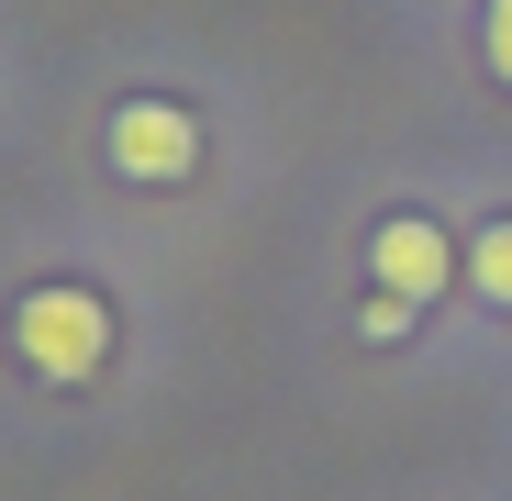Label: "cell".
I'll return each mask as SVG.
<instances>
[{
  "mask_svg": "<svg viewBox=\"0 0 512 501\" xmlns=\"http://www.w3.org/2000/svg\"><path fill=\"white\" fill-rule=\"evenodd\" d=\"M468 290L512 312V223H479V234H468Z\"/></svg>",
  "mask_w": 512,
  "mask_h": 501,
  "instance_id": "4",
  "label": "cell"
},
{
  "mask_svg": "<svg viewBox=\"0 0 512 501\" xmlns=\"http://www.w3.org/2000/svg\"><path fill=\"white\" fill-rule=\"evenodd\" d=\"M401 323H412V312H401V301H390V290H379V301H368V312H357V334H368V346H390V334H401Z\"/></svg>",
  "mask_w": 512,
  "mask_h": 501,
  "instance_id": "6",
  "label": "cell"
},
{
  "mask_svg": "<svg viewBox=\"0 0 512 501\" xmlns=\"http://www.w3.org/2000/svg\"><path fill=\"white\" fill-rule=\"evenodd\" d=\"M101 145H112V179H134V190H179L190 167H201V112H179V101H123Z\"/></svg>",
  "mask_w": 512,
  "mask_h": 501,
  "instance_id": "3",
  "label": "cell"
},
{
  "mask_svg": "<svg viewBox=\"0 0 512 501\" xmlns=\"http://www.w3.org/2000/svg\"><path fill=\"white\" fill-rule=\"evenodd\" d=\"M368 268H379V290H390L401 312H423V301H446V290L468 279V245H457L435 212H390V223L368 234Z\"/></svg>",
  "mask_w": 512,
  "mask_h": 501,
  "instance_id": "2",
  "label": "cell"
},
{
  "mask_svg": "<svg viewBox=\"0 0 512 501\" xmlns=\"http://www.w3.org/2000/svg\"><path fill=\"white\" fill-rule=\"evenodd\" d=\"M112 346H123V334H112V301H101L90 279H45V290L12 301V357H23L34 379H56V390L101 379Z\"/></svg>",
  "mask_w": 512,
  "mask_h": 501,
  "instance_id": "1",
  "label": "cell"
},
{
  "mask_svg": "<svg viewBox=\"0 0 512 501\" xmlns=\"http://www.w3.org/2000/svg\"><path fill=\"white\" fill-rule=\"evenodd\" d=\"M479 56H490V78L512 90V0H490V12H479Z\"/></svg>",
  "mask_w": 512,
  "mask_h": 501,
  "instance_id": "5",
  "label": "cell"
}]
</instances>
